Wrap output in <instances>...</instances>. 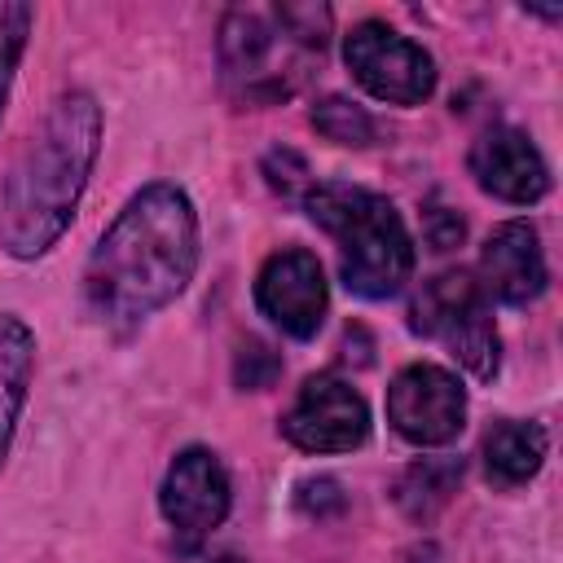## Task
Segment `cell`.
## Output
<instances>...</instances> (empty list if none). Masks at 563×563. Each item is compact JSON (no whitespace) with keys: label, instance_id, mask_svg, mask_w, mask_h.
Wrapping results in <instances>:
<instances>
[{"label":"cell","instance_id":"5","mask_svg":"<svg viewBox=\"0 0 563 563\" xmlns=\"http://www.w3.org/2000/svg\"><path fill=\"white\" fill-rule=\"evenodd\" d=\"M343 62L352 79L391 106H418L435 88V62L422 53V44L405 40L387 22H361L343 40Z\"/></svg>","mask_w":563,"mask_h":563},{"label":"cell","instance_id":"12","mask_svg":"<svg viewBox=\"0 0 563 563\" xmlns=\"http://www.w3.org/2000/svg\"><path fill=\"white\" fill-rule=\"evenodd\" d=\"M282 40L277 18L268 22L255 9H233L220 26V62L229 79H242L246 101H264V97H282V88L268 75L273 62V44Z\"/></svg>","mask_w":563,"mask_h":563},{"label":"cell","instance_id":"4","mask_svg":"<svg viewBox=\"0 0 563 563\" xmlns=\"http://www.w3.org/2000/svg\"><path fill=\"white\" fill-rule=\"evenodd\" d=\"M409 325L427 339H440L453 361H462L475 378H493L501 361L497 325L484 303V286L471 273H435L409 303Z\"/></svg>","mask_w":563,"mask_h":563},{"label":"cell","instance_id":"7","mask_svg":"<svg viewBox=\"0 0 563 563\" xmlns=\"http://www.w3.org/2000/svg\"><path fill=\"white\" fill-rule=\"evenodd\" d=\"M282 435L303 453H347L369 435V409L356 387L334 374H312L282 418Z\"/></svg>","mask_w":563,"mask_h":563},{"label":"cell","instance_id":"18","mask_svg":"<svg viewBox=\"0 0 563 563\" xmlns=\"http://www.w3.org/2000/svg\"><path fill=\"white\" fill-rule=\"evenodd\" d=\"M295 506H299L303 515H312V519L339 515V510H343V488H339V479H330V475L303 479L299 493H295Z\"/></svg>","mask_w":563,"mask_h":563},{"label":"cell","instance_id":"19","mask_svg":"<svg viewBox=\"0 0 563 563\" xmlns=\"http://www.w3.org/2000/svg\"><path fill=\"white\" fill-rule=\"evenodd\" d=\"M277 369H282V361L264 343H255V339L238 352V383L242 387H268L277 378Z\"/></svg>","mask_w":563,"mask_h":563},{"label":"cell","instance_id":"3","mask_svg":"<svg viewBox=\"0 0 563 563\" xmlns=\"http://www.w3.org/2000/svg\"><path fill=\"white\" fill-rule=\"evenodd\" d=\"M303 207H308L312 224H321L334 238L347 290H356L365 299H387L409 282L413 242H409L400 211L387 198L356 189V185L325 180V185L308 189Z\"/></svg>","mask_w":563,"mask_h":563},{"label":"cell","instance_id":"15","mask_svg":"<svg viewBox=\"0 0 563 563\" xmlns=\"http://www.w3.org/2000/svg\"><path fill=\"white\" fill-rule=\"evenodd\" d=\"M457 475H462V466L457 462H435V457H427V462H418V466H409L405 471V479H400V506L409 510V515H418V519H427L431 510H440L444 501H449V493H453V484H457Z\"/></svg>","mask_w":563,"mask_h":563},{"label":"cell","instance_id":"11","mask_svg":"<svg viewBox=\"0 0 563 563\" xmlns=\"http://www.w3.org/2000/svg\"><path fill=\"white\" fill-rule=\"evenodd\" d=\"M484 290L497 295L501 303H532L545 290V255L537 242V229L528 220H506L493 229L479 255Z\"/></svg>","mask_w":563,"mask_h":563},{"label":"cell","instance_id":"21","mask_svg":"<svg viewBox=\"0 0 563 563\" xmlns=\"http://www.w3.org/2000/svg\"><path fill=\"white\" fill-rule=\"evenodd\" d=\"M216 563H242V559H233V554H224V559H216Z\"/></svg>","mask_w":563,"mask_h":563},{"label":"cell","instance_id":"10","mask_svg":"<svg viewBox=\"0 0 563 563\" xmlns=\"http://www.w3.org/2000/svg\"><path fill=\"white\" fill-rule=\"evenodd\" d=\"M471 172L484 194L501 202H537L550 189V167L541 150L519 128H493L471 145Z\"/></svg>","mask_w":563,"mask_h":563},{"label":"cell","instance_id":"14","mask_svg":"<svg viewBox=\"0 0 563 563\" xmlns=\"http://www.w3.org/2000/svg\"><path fill=\"white\" fill-rule=\"evenodd\" d=\"M545 431L537 422H497L488 435H484V471L493 484L501 488H515V484H528L541 462H545Z\"/></svg>","mask_w":563,"mask_h":563},{"label":"cell","instance_id":"16","mask_svg":"<svg viewBox=\"0 0 563 563\" xmlns=\"http://www.w3.org/2000/svg\"><path fill=\"white\" fill-rule=\"evenodd\" d=\"M312 128H317L325 141H334V145H369V141H374V119H369L356 101H347V97H325V101H317V106H312Z\"/></svg>","mask_w":563,"mask_h":563},{"label":"cell","instance_id":"17","mask_svg":"<svg viewBox=\"0 0 563 563\" xmlns=\"http://www.w3.org/2000/svg\"><path fill=\"white\" fill-rule=\"evenodd\" d=\"M31 4H18V0H0V110L9 101V84H13V70H18V57L26 48V31H31Z\"/></svg>","mask_w":563,"mask_h":563},{"label":"cell","instance_id":"8","mask_svg":"<svg viewBox=\"0 0 563 563\" xmlns=\"http://www.w3.org/2000/svg\"><path fill=\"white\" fill-rule=\"evenodd\" d=\"M158 506L180 537V545H198L207 532H216L229 515V475L211 449H185L167 466Z\"/></svg>","mask_w":563,"mask_h":563},{"label":"cell","instance_id":"9","mask_svg":"<svg viewBox=\"0 0 563 563\" xmlns=\"http://www.w3.org/2000/svg\"><path fill=\"white\" fill-rule=\"evenodd\" d=\"M325 273L317 264L312 251H277L264 260L260 277H255V303L260 312L286 330L290 339H312L325 321Z\"/></svg>","mask_w":563,"mask_h":563},{"label":"cell","instance_id":"20","mask_svg":"<svg viewBox=\"0 0 563 563\" xmlns=\"http://www.w3.org/2000/svg\"><path fill=\"white\" fill-rule=\"evenodd\" d=\"M427 242H431V251H453L457 242H462V233H466V224H462V216L457 211H444V207H435V211H427Z\"/></svg>","mask_w":563,"mask_h":563},{"label":"cell","instance_id":"2","mask_svg":"<svg viewBox=\"0 0 563 563\" xmlns=\"http://www.w3.org/2000/svg\"><path fill=\"white\" fill-rule=\"evenodd\" d=\"M97 150L101 106L88 92L57 97L0 194V246L13 260H35L66 233Z\"/></svg>","mask_w":563,"mask_h":563},{"label":"cell","instance_id":"13","mask_svg":"<svg viewBox=\"0 0 563 563\" xmlns=\"http://www.w3.org/2000/svg\"><path fill=\"white\" fill-rule=\"evenodd\" d=\"M31 369H35V334L26 330L22 317L0 312V462L9 453L18 413L26 405Z\"/></svg>","mask_w":563,"mask_h":563},{"label":"cell","instance_id":"1","mask_svg":"<svg viewBox=\"0 0 563 563\" xmlns=\"http://www.w3.org/2000/svg\"><path fill=\"white\" fill-rule=\"evenodd\" d=\"M198 268V216L180 185H145L101 233L84 290L106 321H141L167 308Z\"/></svg>","mask_w":563,"mask_h":563},{"label":"cell","instance_id":"6","mask_svg":"<svg viewBox=\"0 0 563 563\" xmlns=\"http://www.w3.org/2000/svg\"><path fill=\"white\" fill-rule=\"evenodd\" d=\"M387 422L418 449L449 444L466 422V391L440 365H409L387 387Z\"/></svg>","mask_w":563,"mask_h":563}]
</instances>
